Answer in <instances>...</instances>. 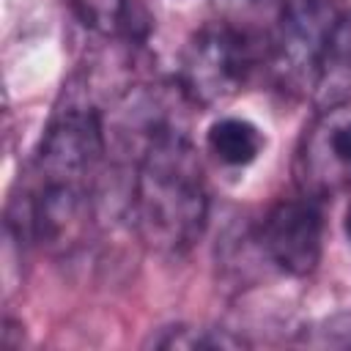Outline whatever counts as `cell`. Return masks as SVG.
<instances>
[{
    "label": "cell",
    "instance_id": "cell-1",
    "mask_svg": "<svg viewBox=\"0 0 351 351\" xmlns=\"http://www.w3.org/2000/svg\"><path fill=\"white\" fill-rule=\"evenodd\" d=\"M129 217L137 236L159 255L189 252L208 222V189L186 123L154 129L132 148Z\"/></svg>",
    "mask_w": 351,
    "mask_h": 351
},
{
    "label": "cell",
    "instance_id": "cell-2",
    "mask_svg": "<svg viewBox=\"0 0 351 351\" xmlns=\"http://www.w3.org/2000/svg\"><path fill=\"white\" fill-rule=\"evenodd\" d=\"M104 154L107 132L101 112L93 104L69 99L66 107L52 115L38 143L30 167V184L41 189L96 197Z\"/></svg>",
    "mask_w": 351,
    "mask_h": 351
},
{
    "label": "cell",
    "instance_id": "cell-3",
    "mask_svg": "<svg viewBox=\"0 0 351 351\" xmlns=\"http://www.w3.org/2000/svg\"><path fill=\"white\" fill-rule=\"evenodd\" d=\"M255 44L233 22H206L197 27L178 66V88L195 107H214L233 99L250 82Z\"/></svg>",
    "mask_w": 351,
    "mask_h": 351
},
{
    "label": "cell",
    "instance_id": "cell-4",
    "mask_svg": "<svg viewBox=\"0 0 351 351\" xmlns=\"http://www.w3.org/2000/svg\"><path fill=\"white\" fill-rule=\"evenodd\" d=\"M340 16L337 0H285L271 33L269 63L282 88H307L318 71L326 36Z\"/></svg>",
    "mask_w": 351,
    "mask_h": 351
},
{
    "label": "cell",
    "instance_id": "cell-5",
    "mask_svg": "<svg viewBox=\"0 0 351 351\" xmlns=\"http://www.w3.org/2000/svg\"><path fill=\"white\" fill-rule=\"evenodd\" d=\"M324 228L318 197H280L261 219L258 244L274 269L288 277H307L321 261Z\"/></svg>",
    "mask_w": 351,
    "mask_h": 351
},
{
    "label": "cell",
    "instance_id": "cell-6",
    "mask_svg": "<svg viewBox=\"0 0 351 351\" xmlns=\"http://www.w3.org/2000/svg\"><path fill=\"white\" fill-rule=\"evenodd\" d=\"M313 96L324 110L351 99V11H340L326 36L313 80Z\"/></svg>",
    "mask_w": 351,
    "mask_h": 351
},
{
    "label": "cell",
    "instance_id": "cell-7",
    "mask_svg": "<svg viewBox=\"0 0 351 351\" xmlns=\"http://www.w3.org/2000/svg\"><path fill=\"white\" fill-rule=\"evenodd\" d=\"M206 148L225 167H247V165H252L263 154L266 134L250 118L225 115V118H217L208 126V132H206Z\"/></svg>",
    "mask_w": 351,
    "mask_h": 351
},
{
    "label": "cell",
    "instance_id": "cell-8",
    "mask_svg": "<svg viewBox=\"0 0 351 351\" xmlns=\"http://www.w3.org/2000/svg\"><path fill=\"white\" fill-rule=\"evenodd\" d=\"M315 148H318L321 162L329 165V173H335L340 181L351 184V115L337 112L321 129Z\"/></svg>",
    "mask_w": 351,
    "mask_h": 351
},
{
    "label": "cell",
    "instance_id": "cell-9",
    "mask_svg": "<svg viewBox=\"0 0 351 351\" xmlns=\"http://www.w3.org/2000/svg\"><path fill=\"white\" fill-rule=\"evenodd\" d=\"M156 348H236L244 346L241 337H233L228 329L206 326H167L162 335L151 337Z\"/></svg>",
    "mask_w": 351,
    "mask_h": 351
},
{
    "label": "cell",
    "instance_id": "cell-10",
    "mask_svg": "<svg viewBox=\"0 0 351 351\" xmlns=\"http://www.w3.org/2000/svg\"><path fill=\"white\" fill-rule=\"evenodd\" d=\"M74 16L93 33L112 36L129 19V0H69Z\"/></svg>",
    "mask_w": 351,
    "mask_h": 351
},
{
    "label": "cell",
    "instance_id": "cell-11",
    "mask_svg": "<svg viewBox=\"0 0 351 351\" xmlns=\"http://www.w3.org/2000/svg\"><path fill=\"white\" fill-rule=\"evenodd\" d=\"M343 230H346V236H348V241H351V203H348V208H346V214H343Z\"/></svg>",
    "mask_w": 351,
    "mask_h": 351
},
{
    "label": "cell",
    "instance_id": "cell-12",
    "mask_svg": "<svg viewBox=\"0 0 351 351\" xmlns=\"http://www.w3.org/2000/svg\"><path fill=\"white\" fill-rule=\"evenodd\" d=\"M230 3H239V5H247V3H255V0H230Z\"/></svg>",
    "mask_w": 351,
    "mask_h": 351
}]
</instances>
